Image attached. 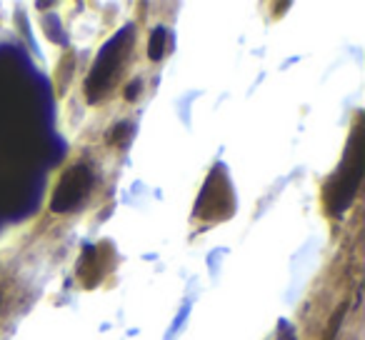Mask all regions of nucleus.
Segmentation results:
<instances>
[{"instance_id":"nucleus-4","label":"nucleus","mask_w":365,"mask_h":340,"mask_svg":"<svg viewBox=\"0 0 365 340\" xmlns=\"http://www.w3.org/2000/svg\"><path fill=\"white\" fill-rule=\"evenodd\" d=\"M165 41H168V31L165 28H155L150 36V41H148V56H150V61H160L163 56H165Z\"/></svg>"},{"instance_id":"nucleus-6","label":"nucleus","mask_w":365,"mask_h":340,"mask_svg":"<svg viewBox=\"0 0 365 340\" xmlns=\"http://www.w3.org/2000/svg\"><path fill=\"white\" fill-rule=\"evenodd\" d=\"M138 88H140V81H133L130 86L125 88V98H128V101H135V96H138Z\"/></svg>"},{"instance_id":"nucleus-5","label":"nucleus","mask_w":365,"mask_h":340,"mask_svg":"<svg viewBox=\"0 0 365 340\" xmlns=\"http://www.w3.org/2000/svg\"><path fill=\"white\" fill-rule=\"evenodd\" d=\"M343 315H345V305H340L338 310H335V315H333V320H330V328H328V335H325L323 340H335L338 338V328H340V320H343Z\"/></svg>"},{"instance_id":"nucleus-7","label":"nucleus","mask_w":365,"mask_h":340,"mask_svg":"<svg viewBox=\"0 0 365 340\" xmlns=\"http://www.w3.org/2000/svg\"><path fill=\"white\" fill-rule=\"evenodd\" d=\"M278 340H293V333H290V330H283V333H280V338Z\"/></svg>"},{"instance_id":"nucleus-3","label":"nucleus","mask_w":365,"mask_h":340,"mask_svg":"<svg viewBox=\"0 0 365 340\" xmlns=\"http://www.w3.org/2000/svg\"><path fill=\"white\" fill-rule=\"evenodd\" d=\"M93 170L88 165H73L71 170L61 175L56 185V193H53L51 208L56 213H68V210L78 208V205L86 200V195L93 188Z\"/></svg>"},{"instance_id":"nucleus-1","label":"nucleus","mask_w":365,"mask_h":340,"mask_svg":"<svg viewBox=\"0 0 365 340\" xmlns=\"http://www.w3.org/2000/svg\"><path fill=\"white\" fill-rule=\"evenodd\" d=\"M360 173H363V145H360V130H353L348 150H345L343 168L335 173L328 188V205L335 215H340L350 205L360 185Z\"/></svg>"},{"instance_id":"nucleus-2","label":"nucleus","mask_w":365,"mask_h":340,"mask_svg":"<svg viewBox=\"0 0 365 340\" xmlns=\"http://www.w3.org/2000/svg\"><path fill=\"white\" fill-rule=\"evenodd\" d=\"M130 43H133V28H128V31H120V36L113 38L101 51L96 66H93L91 78H88V98H91L93 103H96L118 78V71H120L123 61L128 58Z\"/></svg>"}]
</instances>
